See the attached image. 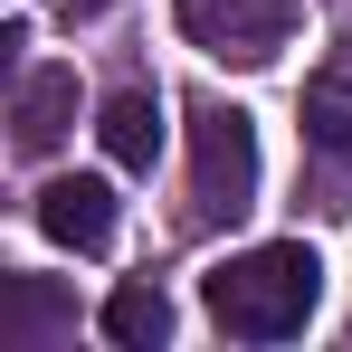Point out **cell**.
Instances as JSON below:
<instances>
[{
	"label": "cell",
	"instance_id": "1",
	"mask_svg": "<svg viewBox=\"0 0 352 352\" xmlns=\"http://www.w3.org/2000/svg\"><path fill=\"white\" fill-rule=\"evenodd\" d=\"M200 305L210 324L238 333V343H295L324 305V257L305 238H267V248H238L229 267L200 276Z\"/></svg>",
	"mask_w": 352,
	"mask_h": 352
},
{
	"label": "cell",
	"instance_id": "2",
	"mask_svg": "<svg viewBox=\"0 0 352 352\" xmlns=\"http://www.w3.org/2000/svg\"><path fill=\"white\" fill-rule=\"evenodd\" d=\"M190 200H200V219H248L257 210V124L219 96L190 105Z\"/></svg>",
	"mask_w": 352,
	"mask_h": 352
},
{
	"label": "cell",
	"instance_id": "3",
	"mask_svg": "<svg viewBox=\"0 0 352 352\" xmlns=\"http://www.w3.org/2000/svg\"><path fill=\"white\" fill-rule=\"evenodd\" d=\"M181 10V38L190 48H210V58L229 67H267L295 48V29H305V10L295 0H172Z\"/></svg>",
	"mask_w": 352,
	"mask_h": 352
},
{
	"label": "cell",
	"instance_id": "4",
	"mask_svg": "<svg viewBox=\"0 0 352 352\" xmlns=\"http://www.w3.org/2000/svg\"><path fill=\"white\" fill-rule=\"evenodd\" d=\"M38 229L58 238V248H76V257L115 248V181H96V172L48 181V190H38Z\"/></svg>",
	"mask_w": 352,
	"mask_h": 352
},
{
	"label": "cell",
	"instance_id": "5",
	"mask_svg": "<svg viewBox=\"0 0 352 352\" xmlns=\"http://www.w3.org/2000/svg\"><path fill=\"white\" fill-rule=\"evenodd\" d=\"M10 124H19L10 143H19L29 162H48L67 133H76V67H29V76H19V105H10Z\"/></svg>",
	"mask_w": 352,
	"mask_h": 352
},
{
	"label": "cell",
	"instance_id": "6",
	"mask_svg": "<svg viewBox=\"0 0 352 352\" xmlns=\"http://www.w3.org/2000/svg\"><path fill=\"white\" fill-rule=\"evenodd\" d=\"M96 143H105L115 172H153V153H162V96H153V86L105 96V105H96Z\"/></svg>",
	"mask_w": 352,
	"mask_h": 352
},
{
	"label": "cell",
	"instance_id": "7",
	"mask_svg": "<svg viewBox=\"0 0 352 352\" xmlns=\"http://www.w3.org/2000/svg\"><path fill=\"white\" fill-rule=\"evenodd\" d=\"M76 324V305H67L48 276H0V352H38L48 333Z\"/></svg>",
	"mask_w": 352,
	"mask_h": 352
},
{
	"label": "cell",
	"instance_id": "8",
	"mask_svg": "<svg viewBox=\"0 0 352 352\" xmlns=\"http://www.w3.org/2000/svg\"><path fill=\"white\" fill-rule=\"evenodd\" d=\"M105 343H124V352H153V343H172V295L153 286V276H124L115 295H105Z\"/></svg>",
	"mask_w": 352,
	"mask_h": 352
},
{
	"label": "cell",
	"instance_id": "9",
	"mask_svg": "<svg viewBox=\"0 0 352 352\" xmlns=\"http://www.w3.org/2000/svg\"><path fill=\"white\" fill-rule=\"evenodd\" d=\"M305 133H314V143H324V153L352 172V105L333 96V86H314V96H305Z\"/></svg>",
	"mask_w": 352,
	"mask_h": 352
},
{
	"label": "cell",
	"instance_id": "10",
	"mask_svg": "<svg viewBox=\"0 0 352 352\" xmlns=\"http://www.w3.org/2000/svg\"><path fill=\"white\" fill-rule=\"evenodd\" d=\"M67 10H76V19H96V10H115V0H67Z\"/></svg>",
	"mask_w": 352,
	"mask_h": 352
}]
</instances>
